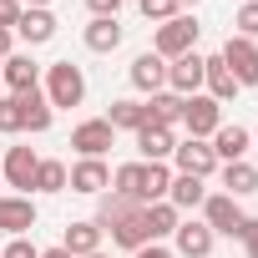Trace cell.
I'll return each instance as SVG.
<instances>
[{
    "mask_svg": "<svg viewBox=\"0 0 258 258\" xmlns=\"http://www.w3.org/2000/svg\"><path fill=\"white\" fill-rule=\"evenodd\" d=\"M0 86H11V96L41 91V66L31 56H6V66H0Z\"/></svg>",
    "mask_w": 258,
    "mask_h": 258,
    "instance_id": "30bf717a",
    "label": "cell"
},
{
    "mask_svg": "<svg viewBox=\"0 0 258 258\" xmlns=\"http://www.w3.org/2000/svg\"><path fill=\"white\" fill-rule=\"evenodd\" d=\"M66 187H71V192H86V198H101V192L111 187V172H106L101 157H81V162L66 172Z\"/></svg>",
    "mask_w": 258,
    "mask_h": 258,
    "instance_id": "ba28073f",
    "label": "cell"
},
{
    "mask_svg": "<svg viewBox=\"0 0 258 258\" xmlns=\"http://www.w3.org/2000/svg\"><path fill=\"white\" fill-rule=\"evenodd\" d=\"M182 6H198V0H177V11H182Z\"/></svg>",
    "mask_w": 258,
    "mask_h": 258,
    "instance_id": "7bdbcfd3",
    "label": "cell"
},
{
    "mask_svg": "<svg viewBox=\"0 0 258 258\" xmlns=\"http://www.w3.org/2000/svg\"><path fill=\"white\" fill-rule=\"evenodd\" d=\"M172 162H177V172H187V177H213L218 172V157H213V147L203 142V137H187V142H177L172 147Z\"/></svg>",
    "mask_w": 258,
    "mask_h": 258,
    "instance_id": "8992f818",
    "label": "cell"
},
{
    "mask_svg": "<svg viewBox=\"0 0 258 258\" xmlns=\"http://www.w3.org/2000/svg\"><path fill=\"white\" fill-rule=\"evenodd\" d=\"M147 223H152V243H162L167 233H177V208L162 198V203H147Z\"/></svg>",
    "mask_w": 258,
    "mask_h": 258,
    "instance_id": "f1b7e54d",
    "label": "cell"
},
{
    "mask_svg": "<svg viewBox=\"0 0 258 258\" xmlns=\"http://www.w3.org/2000/svg\"><path fill=\"white\" fill-rule=\"evenodd\" d=\"M106 233H111V243H116V248H132V253H137V248H147V243H152L147 208H132V213H126L116 228H106Z\"/></svg>",
    "mask_w": 258,
    "mask_h": 258,
    "instance_id": "8fae6325",
    "label": "cell"
},
{
    "mask_svg": "<svg viewBox=\"0 0 258 258\" xmlns=\"http://www.w3.org/2000/svg\"><path fill=\"white\" fill-rule=\"evenodd\" d=\"M61 248H66L71 258L101 253V228H96V223H71V228H66V238H61Z\"/></svg>",
    "mask_w": 258,
    "mask_h": 258,
    "instance_id": "d4e9b609",
    "label": "cell"
},
{
    "mask_svg": "<svg viewBox=\"0 0 258 258\" xmlns=\"http://www.w3.org/2000/svg\"><path fill=\"white\" fill-rule=\"evenodd\" d=\"M0 258H41V248H36V243H26V238H11L6 248H0Z\"/></svg>",
    "mask_w": 258,
    "mask_h": 258,
    "instance_id": "e575fe53",
    "label": "cell"
},
{
    "mask_svg": "<svg viewBox=\"0 0 258 258\" xmlns=\"http://www.w3.org/2000/svg\"><path fill=\"white\" fill-rule=\"evenodd\" d=\"M86 6H91V16H116L121 0H86Z\"/></svg>",
    "mask_w": 258,
    "mask_h": 258,
    "instance_id": "74e56055",
    "label": "cell"
},
{
    "mask_svg": "<svg viewBox=\"0 0 258 258\" xmlns=\"http://www.w3.org/2000/svg\"><path fill=\"white\" fill-rule=\"evenodd\" d=\"M167 91H177V96H198L203 91V56L198 51L167 61Z\"/></svg>",
    "mask_w": 258,
    "mask_h": 258,
    "instance_id": "9c48e42d",
    "label": "cell"
},
{
    "mask_svg": "<svg viewBox=\"0 0 258 258\" xmlns=\"http://www.w3.org/2000/svg\"><path fill=\"white\" fill-rule=\"evenodd\" d=\"M172 147H177V137H172V126H142V132H137V152L147 157V162H167L172 157Z\"/></svg>",
    "mask_w": 258,
    "mask_h": 258,
    "instance_id": "d6986e66",
    "label": "cell"
},
{
    "mask_svg": "<svg viewBox=\"0 0 258 258\" xmlns=\"http://www.w3.org/2000/svg\"><path fill=\"white\" fill-rule=\"evenodd\" d=\"M0 132H21V101L16 96H0Z\"/></svg>",
    "mask_w": 258,
    "mask_h": 258,
    "instance_id": "836d02e7",
    "label": "cell"
},
{
    "mask_svg": "<svg viewBox=\"0 0 258 258\" xmlns=\"http://www.w3.org/2000/svg\"><path fill=\"white\" fill-rule=\"evenodd\" d=\"M86 258H106V253H86Z\"/></svg>",
    "mask_w": 258,
    "mask_h": 258,
    "instance_id": "ee69618b",
    "label": "cell"
},
{
    "mask_svg": "<svg viewBox=\"0 0 258 258\" xmlns=\"http://www.w3.org/2000/svg\"><path fill=\"white\" fill-rule=\"evenodd\" d=\"M106 126L111 132H142L147 126V106L142 101H111L106 106Z\"/></svg>",
    "mask_w": 258,
    "mask_h": 258,
    "instance_id": "603a6c76",
    "label": "cell"
},
{
    "mask_svg": "<svg viewBox=\"0 0 258 258\" xmlns=\"http://www.w3.org/2000/svg\"><path fill=\"white\" fill-rule=\"evenodd\" d=\"M182 126H187V137H213L218 132V126H223V106L213 101V96H182Z\"/></svg>",
    "mask_w": 258,
    "mask_h": 258,
    "instance_id": "277c9868",
    "label": "cell"
},
{
    "mask_svg": "<svg viewBox=\"0 0 258 258\" xmlns=\"http://www.w3.org/2000/svg\"><path fill=\"white\" fill-rule=\"evenodd\" d=\"M21 11H26L21 0H0V31H11V26L21 21Z\"/></svg>",
    "mask_w": 258,
    "mask_h": 258,
    "instance_id": "d590c367",
    "label": "cell"
},
{
    "mask_svg": "<svg viewBox=\"0 0 258 258\" xmlns=\"http://www.w3.org/2000/svg\"><path fill=\"white\" fill-rule=\"evenodd\" d=\"M116 46H121V21H116V16H91V26H86V51L106 56V51H116Z\"/></svg>",
    "mask_w": 258,
    "mask_h": 258,
    "instance_id": "44dd1931",
    "label": "cell"
},
{
    "mask_svg": "<svg viewBox=\"0 0 258 258\" xmlns=\"http://www.w3.org/2000/svg\"><path fill=\"white\" fill-rule=\"evenodd\" d=\"M172 238H177V253H182V258H208V253H213V228L198 223V218H192V223H177Z\"/></svg>",
    "mask_w": 258,
    "mask_h": 258,
    "instance_id": "ac0fdd59",
    "label": "cell"
},
{
    "mask_svg": "<svg viewBox=\"0 0 258 258\" xmlns=\"http://www.w3.org/2000/svg\"><path fill=\"white\" fill-rule=\"evenodd\" d=\"M132 86L137 91H167V61L157 56V51H142L137 61H132Z\"/></svg>",
    "mask_w": 258,
    "mask_h": 258,
    "instance_id": "4fadbf2b",
    "label": "cell"
},
{
    "mask_svg": "<svg viewBox=\"0 0 258 258\" xmlns=\"http://www.w3.org/2000/svg\"><path fill=\"white\" fill-rule=\"evenodd\" d=\"M198 31H203V26H198L187 11H177L172 21H162V26H157V36H152V51H157L162 61H177V56H187V51L198 46Z\"/></svg>",
    "mask_w": 258,
    "mask_h": 258,
    "instance_id": "6da1fadb",
    "label": "cell"
},
{
    "mask_svg": "<svg viewBox=\"0 0 258 258\" xmlns=\"http://www.w3.org/2000/svg\"><path fill=\"white\" fill-rule=\"evenodd\" d=\"M218 56L228 61V71H233L238 86H258V46H253L248 36H228Z\"/></svg>",
    "mask_w": 258,
    "mask_h": 258,
    "instance_id": "5b68a950",
    "label": "cell"
},
{
    "mask_svg": "<svg viewBox=\"0 0 258 258\" xmlns=\"http://www.w3.org/2000/svg\"><path fill=\"white\" fill-rule=\"evenodd\" d=\"M21 101V132H46L51 126V101H46V91H26V96H16Z\"/></svg>",
    "mask_w": 258,
    "mask_h": 258,
    "instance_id": "7402d4cb",
    "label": "cell"
},
{
    "mask_svg": "<svg viewBox=\"0 0 258 258\" xmlns=\"http://www.w3.org/2000/svg\"><path fill=\"white\" fill-rule=\"evenodd\" d=\"M36 167H41V157H36L31 147H11L6 157H0V177H6L11 187H21L26 198H31V187H36Z\"/></svg>",
    "mask_w": 258,
    "mask_h": 258,
    "instance_id": "52a82bcc",
    "label": "cell"
},
{
    "mask_svg": "<svg viewBox=\"0 0 258 258\" xmlns=\"http://www.w3.org/2000/svg\"><path fill=\"white\" fill-rule=\"evenodd\" d=\"M21 6H26V11H46V6H51V0H21Z\"/></svg>",
    "mask_w": 258,
    "mask_h": 258,
    "instance_id": "60d3db41",
    "label": "cell"
},
{
    "mask_svg": "<svg viewBox=\"0 0 258 258\" xmlns=\"http://www.w3.org/2000/svg\"><path fill=\"white\" fill-rule=\"evenodd\" d=\"M142 106H147L152 126H177L182 121V96L177 91H152V101H142Z\"/></svg>",
    "mask_w": 258,
    "mask_h": 258,
    "instance_id": "cb8c5ba5",
    "label": "cell"
},
{
    "mask_svg": "<svg viewBox=\"0 0 258 258\" xmlns=\"http://www.w3.org/2000/svg\"><path fill=\"white\" fill-rule=\"evenodd\" d=\"M172 187V167L167 162H147V203H162Z\"/></svg>",
    "mask_w": 258,
    "mask_h": 258,
    "instance_id": "4dcf8cb0",
    "label": "cell"
},
{
    "mask_svg": "<svg viewBox=\"0 0 258 258\" xmlns=\"http://www.w3.org/2000/svg\"><path fill=\"white\" fill-rule=\"evenodd\" d=\"M203 198H208V187H203V177H187V172H177L172 177V187H167V203L182 213V208H203Z\"/></svg>",
    "mask_w": 258,
    "mask_h": 258,
    "instance_id": "484cf974",
    "label": "cell"
},
{
    "mask_svg": "<svg viewBox=\"0 0 258 258\" xmlns=\"http://www.w3.org/2000/svg\"><path fill=\"white\" fill-rule=\"evenodd\" d=\"M111 137H116V132L106 126V116H96V121H81L76 132H71V147H76L81 157H101V152L111 147Z\"/></svg>",
    "mask_w": 258,
    "mask_h": 258,
    "instance_id": "9a60e30c",
    "label": "cell"
},
{
    "mask_svg": "<svg viewBox=\"0 0 258 258\" xmlns=\"http://www.w3.org/2000/svg\"><path fill=\"white\" fill-rule=\"evenodd\" d=\"M111 192H121L126 203H137V208H147V162H126V167H116L111 172Z\"/></svg>",
    "mask_w": 258,
    "mask_h": 258,
    "instance_id": "e0dca14e",
    "label": "cell"
},
{
    "mask_svg": "<svg viewBox=\"0 0 258 258\" xmlns=\"http://www.w3.org/2000/svg\"><path fill=\"white\" fill-rule=\"evenodd\" d=\"M31 192H66V162L41 157V167H36V187H31Z\"/></svg>",
    "mask_w": 258,
    "mask_h": 258,
    "instance_id": "f546056e",
    "label": "cell"
},
{
    "mask_svg": "<svg viewBox=\"0 0 258 258\" xmlns=\"http://www.w3.org/2000/svg\"><path fill=\"white\" fill-rule=\"evenodd\" d=\"M208 147H213V157L218 162H243V152L253 147V132H248V126H218V132L208 137Z\"/></svg>",
    "mask_w": 258,
    "mask_h": 258,
    "instance_id": "7c38bea8",
    "label": "cell"
},
{
    "mask_svg": "<svg viewBox=\"0 0 258 258\" xmlns=\"http://www.w3.org/2000/svg\"><path fill=\"white\" fill-rule=\"evenodd\" d=\"M233 26H238V36H258V0H248V6H238V16H233Z\"/></svg>",
    "mask_w": 258,
    "mask_h": 258,
    "instance_id": "d6a6232c",
    "label": "cell"
},
{
    "mask_svg": "<svg viewBox=\"0 0 258 258\" xmlns=\"http://www.w3.org/2000/svg\"><path fill=\"white\" fill-rule=\"evenodd\" d=\"M132 258H172V253H167V248H162V243H147V248H137V253H132Z\"/></svg>",
    "mask_w": 258,
    "mask_h": 258,
    "instance_id": "f35d334b",
    "label": "cell"
},
{
    "mask_svg": "<svg viewBox=\"0 0 258 258\" xmlns=\"http://www.w3.org/2000/svg\"><path fill=\"white\" fill-rule=\"evenodd\" d=\"M243 248L248 258H258V218H243Z\"/></svg>",
    "mask_w": 258,
    "mask_h": 258,
    "instance_id": "8d00e7d4",
    "label": "cell"
},
{
    "mask_svg": "<svg viewBox=\"0 0 258 258\" xmlns=\"http://www.w3.org/2000/svg\"><path fill=\"white\" fill-rule=\"evenodd\" d=\"M41 258H71V253H66V248H46Z\"/></svg>",
    "mask_w": 258,
    "mask_h": 258,
    "instance_id": "b9f144b4",
    "label": "cell"
},
{
    "mask_svg": "<svg viewBox=\"0 0 258 258\" xmlns=\"http://www.w3.org/2000/svg\"><path fill=\"white\" fill-rule=\"evenodd\" d=\"M11 56V31H0V61Z\"/></svg>",
    "mask_w": 258,
    "mask_h": 258,
    "instance_id": "ab89813d",
    "label": "cell"
},
{
    "mask_svg": "<svg viewBox=\"0 0 258 258\" xmlns=\"http://www.w3.org/2000/svg\"><path fill=\"white\" fill-rule=\"evenodd\" d=\"M223 187H228V198L258 192V167L253 162H223Z\"/></svg>",
    "mask_w": 258,
    "mask_h": 258,
    "instance_id": "4316f807",
    "label": "cell"
},
{
    "mask_svg": "<svg viewBox=\"0 0 258 258\" xmlns=\"http://www.w3.org/2000/svg\"><path fill=\"white\" fill-rule=\"evenodd\" d=\"M132 208H137V203H126L121 192H101V203H96V228H101V233H106V228H116Z\"/></svg>",
    "mask_w": 258,
    "mask_h": 258,
    "instance_id": "83f0119b",
    "label": "cell"
},
{
    "mask_svg": "<svg viewBox=\"0 0 258 258\" xmlns=\"http://www.w3.org/2000/svg\"><path fill=\"white\" fill-rule=\"evenodd\" d=\"M81 96H86L81 66H71V61L46 66V101H51V111H56V106H81Z\"/></svg>",
    "mask_w": 258,
    "mask_h": 258,
    "instance_id": "7a4b0ae2",
    "label": "cell"
},
{
    "mask_svg": "<svg viewBox=\"0 0 258 258\" xmlns=\"http://www.w3.org/2000/svg\"><path fill=\"white\" fill-rule=\"evenodd\" d=\"M243 208H238V198H228V192H208L203 198V223L213 228V238L223 233V238H243Z\"/></svg>",
    "mask_w": 258,
    "mask_h": 258,
    "instance_id": "3957f363",
    "label": "cell"
},
{
    "mask_svg": "<svg viewBox=\"0 0 258 258\" xmlns=\"http://www.w3.org/2000/svg\"><path fill=\"white\" fill-rule=\"evenodd\" d=\"M203 86H208V96H213L218 106L238 96V81H233V71H228L223 56H203Z\"/></svg>",
    "mask_w": 258,
    "mask_h": 258,
    "instance_id": "5bb4252c",
    "label": "cell"
},
{
    "mask_svg": "<svg viewBox=\"0 0 258 258\" xmlns=\"http://www.w3.org/2000/svg\"><path fill=\"white\" fill-rule=\"evenodd\" d=\"M137 11H142L152 26H162V21H172V16H177V0H137Z\"/></svg>",
    "mask_w": 258,
    "mask_h": 258,
    "instance_id": "1f68e13d",
    "label": "cell"
},
{
    "mask_svg": "<svg viewBox=\"0 0 258 258\" xmlns=\"http://www.w3.org/2000/svg\"><path fill=\"white\" fill-rule=\"evenodd\" d=\"M26 228H36V203L26 198V192H16V198H0V233H26Z\"/></svg>",
    "mask_w": 258,
    "mask_h": 258,
    "instance_id": "2e32d148",
    "label": "cell"
},
{
    "mask_svg": "<svg viewBox=\"0 0 258 258\" xmlns=\"http://www.w3.org/2000/svg\"><path fill=\"white\" fill-rule=\"evenodd\" d=\"M16 36H21L26 46H46V41L56 36V16H51V11H21Z\"/></svg>",
    "mask_w": 258,
    "mask_h": 258,
    "instance_id": "ffe728a7",
    "label": "cell"
}]
</instances>
